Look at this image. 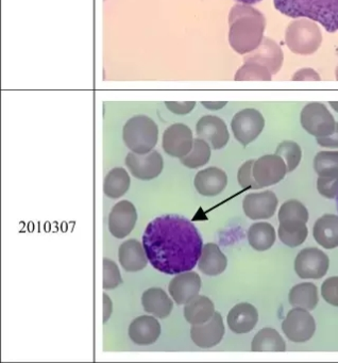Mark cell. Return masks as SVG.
I'll use <instances>...</instances> for the list:
<instances>
[{
  "label": "cell",
  "mask_w": 338,
  "mask_h": 363,
  "mask_svg": "<svg viewBox=\"0 0 338 363\" xmlns=\"http://www.w3.org/2000/svg\"><path fill=\"white\" fill-rule=\"evenodd\" d=\"M142 246L153 267L167 275L191 271L201 256L203 241L191 220L166 214L149 223Z\"/></svg>",
  "instance_id": "obj_1"
},
{
  "label": "cell",
  "mask_w": 338,
  "mask_h": 363,
  "mask_svg": "<svg viewBox=\"0 0 338 363\" xmlns=\"http://www.w3.org/2000/svg\"><path fill=\"white\" fill-rule=\"evenodd\" d=\"M266 18L251 5L236 4L229 13V44L238 55L254 52L264 40Z\"/></svg>",
  "instance_id": "obj_2"
},
{
  "label": "cell",
  "mask_w": 338,
  "mask_h": 363,
  "mask_svg": "<svg viewBox=\"0 0 338 363\" xmlns=\"http://www.w3.org/2000/svg\"><path fill=\"white\" fill-rule=\"evenodd\" d=\"M274 6L283 16L314 21L329 33L338 31V0H274Z\"/></svg>",
  "instance_id": "obj_3"
},
{
  "label": "cell",
  "mask_w": 338,
  "mask_h": 363,
  "mask_svg": "<svg viewBox=\"0 0 338 363\" xmlns=\"http://www.w3.org/2000/svg\"><path fill=\"white\" fill-rule=\"evenodd\" d=\"M285 44L288 50L300 56H310L320 48L322 33L318 23L308 18H295L285 31Z\"/></svg>",
  "instance_id": "obj_4"
},
{
  "label": "cell",
  "mask_w": 338,
  "mask_h": 363,
  "mask_svg": "<svg viewBox=\"0 0 338 363\" xmlns=\"http://www.w3.org/2000/svg\"><path fill=\"white\" fill-rule=\"evenodd\" d=\"M123 139L131 152L148 154L157 145L159 127L147 116H135L127 121L123 129Z\"/></svg>",
  "instance_id": "obj_5"
},
{
  "label": "cell",
  "mask_w": 338,
  "mask_h": 363,
  "mask_svg": "<svg viewBox=\"0 0 338 363\" xmlns=\"http://www.w3.org/2000/svg\"><path fill=\"white\" fill-rule=\"evenodd\" d=\"M300 123L302 128L315 138L327 137L336 128L335 118L322 103H310L304 106L300 114Z\"/></svg>",
  "instance_id": "obj_6"
},
{
  "label": "cell",
  "mask_w": 338,
  "mask_h": 363,
  "mask_svg": "<svg viewBox=\"0 0 338 363\" xmlns=\"http://www.w3.org/2000/svg\"><path fill=\"white\" fill-rule=\"evenodd\" d=\"M265 127V118L259 110L246 108L232 118L231 129L234 138L246 147L259 138Z\"/></svg>",
  "instance_id": "obj_7"
},
{
  "label": "cell",
  "mask_w": 338,
  "mask_h": 363,
  "mask_svg": "<svg viewBox=\"0 0 338 363\" xmlns=\"http://www.w3.org/2000/svg\"><path fill=\"white\" fill-rule=\"evenodd\" d=\"M282 330L291 341L302 343L312 339L316 331V323L308 310L295 307L283 320Z\"/></svg>",
  "instance_id": "obj_8"
},
{
  "label": "cell",
  "mask_w": 338,
  "mask_h": 363,
  "mask_svg": "<svg viewBox=\"0 0 338 363\" xmlns=\"http://www.w3.org/2000/svg\"><path fill=\"white\" fill-rule=\"evenodd\" d=\"M329 267V257L318 248H304L295 257V271L302 279H320Z\"/></svg>",
  "instance_id": "obj_9"
},
{
  "label": "cell",
  "mask_w": 338,
  "mask_h": 363,
  "mask_svg": "<svg viewBox=\"0 0 338 363\" xmlns=\"http://www.w3.org/2000/svg\"><path fill=\"white\" fill-rule=\"evenodd\" d=\"M287 172L286 163L276 154L261 157L253 164V177L261 189L278 184L284 179Z\"/></svg>",
  "instance_id": "obj_10"
},
{
  "label": "cell",
  "mask_w": 338,
  "mask_h": 363,
  "mask_svg": "<svg viewBox=\"0 0 338 363\" xmlns=\"http://www.w3.org/2000/svg\"><path fill=\"white\" fill-rule=\"evenodd\" d=\"M125 165L132 175L137 179H154L163 171V157L157 150H151L148 154L144 155L131 152L127 155Z\"/></svg>",
  "instance_id": "obj_11"
},
{
  "label": "cell",
  "mask_w": 338,
  "mask_h": 363,
  "mask_svg": "<svg viewBox=\"0 0 338 363\" xmlns=\"http://www.w3.org/2000/svg\"><path fill=\"white\" fill-rule=\"evenodd\" d=\"M193 138L191 129L185 124L170 125L163 133V150L174 158L186 156L193 148Z\"/></svg>",
  "instance_id": "obj_12"
},
{
  "label": "cell",
  "mask_w": 338,
  "mask_h": 363,
  "mask_svg": "<svg viewBox=\"0 0 338 363\" xmlns=\"http://www.w3.org/2000/svg\"><path fill=\"white\" fill-rule=\"evenodd\" d=\"M136 220L135 206L129 201H119L108 216V230L117 239H123L133 230Z\"/></svg>",
  "instance_id": "obj_13"
},
{
  "label": "cell",
  "mask_w": 338,
  "mask_h": 363,
  "mask_svg": "<svg viewBox=\"0 0 338 363\" xmlns=\"http://www.w3.org/2000/svg\"><path fill=\"white\" fill-rule=\"evenodd\" d=\"M198 138L210 144L213 150H221L229 142L230 135L225 121L218 116H204L196 125Z\"/></svg>",
  "instance_id": "obj_14"
},
{
  "label": "cell",
  "mask_w": 338,
  "mask_h": 363,
  "mask_svg": "<svg viewBox=\"0 0 338 363\" xmlns=\"http://www.w3.org/2000/svg\"><path fill=\"white\" fill-rule=\"evenodd\" d=\"M225 335L222 316L215 311L214 315L200 325H191V337L196 345L201 348H210L220 343Z\"/></svg>",
  "instance_id": "obj_15"
},
{
  "label": "cell",
  "mask_w": 338,
  "mask_h": 363,
  "mask_svg": "<svg viewBox=\"0 0 338 363\" xmlns=\"http://www.w3.org/2000/svg\"><path fill=\"white\" fill-rule=\"evenodd\" d=\"M278 201L272 191L252 193L244 199V214L251 220H267L276 213Z\"/></svg>",
  "instance_id": "obj_16"
},
{
  "label": "cell",
  "mask_w": 338,
  "mask_h": 363,
  "mask_svg": "<svg viewBox=\"0 0 338 363\" xmlns=\"http://www.w3.org/2000/svg\"><path fill=\"white\" fill-rule=\"evenodd\" d=\"M244 61H253L267 67L271 75H276L282 69L284 62V54L276 41L269 38H264L259 48L250 54L246 55Z\"/></svg>",
  "instance_id": "obj_17"
},
{
  "label": "cell",
  "mask_w": 338,
  "mask_h": 363,
  "mask_svg": "<svg viewBox=\"0 0 338 363\" xmlns=\"http://www.w3.org/2000/svg\"><path fill=\"white\" fill-rule=\"evenodd\" d=\"M201 289V278L195 272H184L178 274L170 281L168 290L178 305H186L199 294Z\"/></svg>",
  "instance_id": "obj_18"
},
{
  "label": "cell",
  "mask_w": 338,
  "mask_h": 363,
  "mask_svg": "<svg viewBox=\"0 0 338 363\" xmlns=\"http://www.w3.org/2000/svg\"><path fill=\"white\" fill-rule=\"evenodd\" d=\"M196 190L203 196H216L220 194L227 184V176L218 167H208L198 172L193 180Z\"/></svg>",
  "instance_id": "obj_19"
},
{
  "label": "cell",
  "mask_w": 338,
  "mask_h": 363,
  "mask_svg": "<svg viewBox=\"0 0 338 363\" xmlns=\"http://www.w3.org/2000/svg\"><path fill=\"white\" fill-rule=\"evenodd\" d=\"M159 335H161V325L153 316H138L130 324V339L137 345H150L159 339Z\"/></svg>",
  "instance_id": "obj_20"
},
{
  "label": "cell",
  "mask_w": 338,
  "mask_h": 363,
  "mask_svg": "<svg viewBox=\"0 0 338 363\" xmlns=\"http://www.w3.org/2000/svg\"><path fill=\"white\" fill-rule=\"evenodd\" d=\"M259 320V312L254 306L240 303L234 306L227 314L229 328L235 333H248L254 328Z\"/></svg>",
  "instance_id": "obj_21"
},
{
  "label": "cell",
  "mask_w": 338,
  "mask_h": 363,
  "mask_svg": "<svg viewBox=\"0 0 338 363\" xmlns=\"http://www.w3.org/2000/svg\"><path fill=\"white\" fill-rule=\"evenodd\" d=\"M119 263L125 272L134 273L147 267L148 258L144 246L137 240H128L121 244L118 250Z\"/></svg>",
  "instance_id": "obj_22"
},
{
  "label": "cell",
  "mask_w": 338,
  "mask_h": 363,
  "mask_svg": "<svg viewBox=\"0 0 338 363\" xmlns=\"http://www.w3.org/2000/svg\"><path fill=\"white\" fill-rule=\"evenodd\" d=\"M312 235L317 243L327 250L338 247V216L325 214L316 220Z\"/></svg>",
  "instance_id": "obj_23"
},
{
  "label": "cell",
  "mask_w": 338,
  "mask_h": 363,
  "mask_svg": "<svg viewBox=\"0 0 338 363\" xmlns=\"http://www.w3.org/2000/svg\"><path fill=\"white\" fill-rule=\"evenodd\" d=\"M142 305L145 311L159 318H167L174 308L171 299L161 288H151L145 291L142 293Z\"/></svg>",
  "instance_id": "obj_24"
},
{
  "label": "cell",
  "mask_w": 338,
  "mask_h": 363,
  "mask_svg": "<svg viewBox=\"0 0 338 363\" xmlns=\"http://www.w3.org/2000/svg\"><path fill=\"white\" fill-rule=\"evenodd\" d=\"M227 259L217 244L208 243L202 248L198 267L202 273L208 276H217L227 269Z\"/></svg>",
  "instance_id": "obj_25"
},
{
  "label": "cell",
  "mask_w": 338,
  "mask_h": 363,
  "mask_svg": "<svg viewBox=\"0 0 338 363\" xmlns=\"http://www.w3.org/2000/svg\"><path fill=\"white\" fill-rule=\"evenodd\" d=\"M215 313L214 303L208 297L197 295L184 307V318L189 324L200 325L208 322Z\"/></svg>",
  "instance_id": "obj_26"
},
{
  "label": "cell",
  "mask_w": 338,
  "mask_h": 363,
  "mask_svg": "<svg viewBox=\"0 0 338 363\" xmlns=\"http://www.w3.org/2000/svg\"><path fill=\"white\" fill-rule=\"evenodd\" d=\"M288 299L293 307L314 310L318 305V289L312 282L297 284L289 291Z\"/></svg>",
  "instance_id": "obj_27"
},
{
  "label": "cell",
  "mask_w": 338,
  "mask_h": 363,
  "mask_svg": "<svg viewBox=\"0 0 338 363\" xmlns=\"http://www.w3.org/2000/svg\"><path fill=\"white\" fill-rule=\"evenodd\" d=\"M248 241L257 252L269 250L276 242V230L269 223H255L248 230Z\"/></svg>",
  "instance_id": "obj_28"
},
{
  "label": "cell",
  "mask_w": 338,
  "mask_h": 363,
  "mask_svg": "<svg viewBox=\"0 0 338 363\" xmlns=\"http://www.w3.org/2000/svg\"><path fill=\"white\" fill-rule=\"evenodd\" d=\"M278 233V238L285 245L289 247H298L305 241L308 230L305 222L291 220L280 222Z\"/></svg>",
  "instance_id": "obj_29"
},
{
  "label": "cell",
  "mask_w": 338,
  "mask_h": 363,
  "mask_svg": "<svg viewBox=\"0 0 338 363\" xmlns=\"http://www.w3.org/2000/svg\"><path fill=\"white\" fill-rule=\"evenodd\" d=\"M131 179L123 167H115L106 174L103 182V192L110 199H119L129 190Z\"/></svg>",
  "instance_id": "obj_30"
},
{
  "label": "cell",
  "mask_w": 338,
  "mask_h": 363,
  "mask_svg": "<svg viewBox=\"0 0 338 363\" xmlns=\"http://www.w3.org/2000/svg\"><path fill=\"white\" fill-rule=\"evenodd\" d=\"M252 352H285V343L280 333L274 328H264L253 337Z\"/></svg>",
  "instance_id": "obj_31"
},
{
  "label": "cell",
  "mask_w": 338,
  "mask_h": 363,
  "mask_svg": "<svg viewBox=\"0 0 338 363\" xmlns=\"http://www.w3.org/2000/svg\"><path fill=\"white\" fill-rule=\"evenodd\" d=\"M210 145L203 139H193V148L186 156L180 158L181 163L188 169H198L210 161Z\"/></svg>",
  "instance_id": "obj_32"
},
{
  "label": "cell",
  "mask_w": 338,
  "mask_h": 363,
  "mask_svg": "<svg viewBox=\"0 0 338 363\" xmlns=\"http://www.w3.org/2000/svg\"><path fill=\"white\" fill-rule=\"evenodd\" d=\"M271 73L267 67L253 61H244L234 76L236 82H270Z\"/></svg>",
  "instance_id": "obj_33"
},
{
  "label": "cell",
  "mask_w": 338,
  "mask_h": 363,
  "mask_svg": "<svg viewBox=\"0 0 338 363\" xmlns=\"http://www.w3.org/2000/svg\"><path fill=\"white\" fill-rule=\"evenodd\" d=\"M314 169L318 176L338 175V150H325L315 156Z\"/></svg>",
  "instance_id": "obj_34"
},
{
  "label": "cell",
  "mask_w": 338,
  "mask_h": 363,
  "mask_svg": "<svg viewBox=\"0 0 338 363\" xmlns=\"http://www.w3.org/2000/svg\"><path fill=\"white\" fill-rule=\"evenodd\" d=\"M276 154L282 157L283 160L286 163L288 172L295 171L302 159L301 147L293 141H284L278 144Z\"/></svg>",
  "instance_id": "obj_35"
},
{
  "label": "cell",
  "mask_w": 338,
  "mask_h": 363,
  "mask_svg": "<svg viewBox=\"0 0 338 363\" xmlns=\"http://www.w3.org/2000/svg\"><path fill=\"white\" fill-rule=\"evenodd\" d=\"M278 222H284V220H298L302 222L308 223V211L303 203L298 201H287L281 206L280 211H278Z\"/></svg>",
  "instance_id": "obj_36"
},
{
  "label": "cell",
  "mask_w": 338,
  "mask_h": 363,
  "mask_svg": "<svg viewBox=\"0 0 338 363\" xmlns=\"http://www.w3.org/2000/svg\"><path fill=\"white\" fill-rule=\"evenodd\" d=\"M123 284L120 272L114 261L111 259H103V289L113 290L119 284Z\"/></svg>",
  "instance_id": "obj_37"
},
{
  "label": "cell",
  "mask_w": 338,
  "mask_h": 363,
  "mask_svg": "<svg viewBox=\"0 0 338 363\" xmlns=\"http://www.w3.org/2000/svg\"><path fill=\"white\" fill-rule=\"evenodd\" d=\"M254 161H247L238 169V184L244 190H249V189L257 190V189H261V186H259V184L255 182L254 177H253V164H254Z\"/></svg>",
  "instance_id": "obj_38"
},
{
  "label": "cell",
  "mask_w": 338,
  "mask_h": 363,
  "mask_svg": "<svg viewBox=\"0 0 338 363\" xmlns=\"http://www.w3.org/2000/svg\"><path fill=\"white\" fill-rule=\"evenodd\" d=\"M317 190L325 199H336L338 195V175L319 176L317 180Z\"/></svg>",
  "instance_id": "obj_39"
},
{
  "label": "cell",
  "mask_w": 338,
  "mask_h": 363,
  "mask_svg": "<svg viewBox=\"0 0 338 363\" xmlns=\"http://www.w3.org/2000/svg\"><path fill=\"white\" fill-rule=\"evenodd\" d=\"M321 295L327 303L338 307V276L325 280L321 286Z\"/></svg>",
  "instance_id": "obj_40"
},
{
  "label": "cell",
  "mask_w": 338,
  "mask_h": 363,
  "mask_svg": "<svg viewBox=\"0 0 338 363\" xmlns=\"http://www.w3.org/2000/svg\"><path fill=\"white\" fill-rule=\"evenodd\" d=\"M165 106L170 112L176 116H186L195 109L196 103L195 101H183V103L166 101Z\"/></svg>",
  "instance_id": "obj_41"
},
{
  "label": "cell",
  "mask_w": 338,
  "mask_h": 363,
  "mask_svg": "<svg viewBox=\"0 0 338 363\" xmlns=\"http://www.w3.org/2000/svg\"><path fill=\"white\" fill-rule=\"evenodd\" d=\"M293 82H320V75L315 69L305 67L299 69L291 77Z\"/></svg>",
  "instance_id": "obj_42"
},
{
  "label": "cell",
  "mask_w": 338,
  "mask_h": 363,
  "mask_svg": "<svg viewBox=\"0 0 338 363\" xmlns=\"http://www.w3.org/2000/svg\"><path fill=\"white\" fill-rule=\"evenodd\" d=\"M316 141L321 147L338 148V123L336 122V128L333 133L327 137L316 138Z\"/></svg>",
  "instance_id": "obj_43"
},
{
  "label": "cell",
  "mask_w": 338,
  "mask_h": 363,
  "mask_svg": "<svg viewBox=\"0 0 338 363\" xmlns=\"http://www.w3.org/2000/svg\"><path fill=\"white\" fill-rule=\"evenodd\" d=\"M113 312V303L108 294H103V323L106 324Z\"/></svg>",
  "instance_id": "obj_44"
},
{
  "label": "cell",
  "mask_w": 338,
  "mask_h": 363,
  "mask_svg": "<svg viewBox=\"0 0 338 363\" xmlns=\"http://www.w3.org/2000/svg\"><path fill=\"white\" fill-rule=\"evenodd\" d=\"M227 101H202L201 105L208 110H220L227 106Z\"/></svg>",
  "instance_id": "obj_45"
},
{
  "label": "cell",
  "mask_w": 338,
  "mask_h": 363,
  "mask_svg": "<svg viewBox=\"0 0 338 363\" xmlns=\"http://www.w3.org/2000/svg\"><path fill=\"white\" fill-rule=\"evenodd\" d=\"M238 4H246V5H255V4L261 3L263 0H234Z\"/></svg>",
  "instance_id": "obj_46"
},
{
  "label": "cell",
  "mask_w": 338,
  "mask_h": 363,
  "mask_svg": "<svg viewBox=\"0 0 338 363\" xmlns=\"http://www.w3.org/2000/svg\"><path fill=\"white\" fill-rule=\"evenodd\" d=\"M329 104V106H331V107L333 108L336 112H338V101H331V103Z\"/></svg>",
  "instance_id": "obj_47"
},
{
  "label": "cell",
  "mask_w": 338,
  "mask_h": 363,
  "mask_svg": "<svg viewBox=\"0 0 338 363\" xmlns=\"http://www.w3.org/2000/svg\"><path fill=\"white\" fill-rule=\"evenodd\" d=\"M335 78H336V80H338V67H336V69H335Z\"/></svg>",
  "instance_id": "obj_48"
},
{
  "label": "cell",
  "mask_w": 338,
  "mask_h": 363,
  "mask_svg": "<svg viewBox=\"0 0 338 363\" xmlns=\"http://www.w3.org/2000/svg\"><path fill=\"white\" fill-rule=\"evenodd\" d=\"M336 199H337V209H338V195H337V197H336Z\"/></svg>",
  "instance_id": "obj_49"
}]
</instances>
